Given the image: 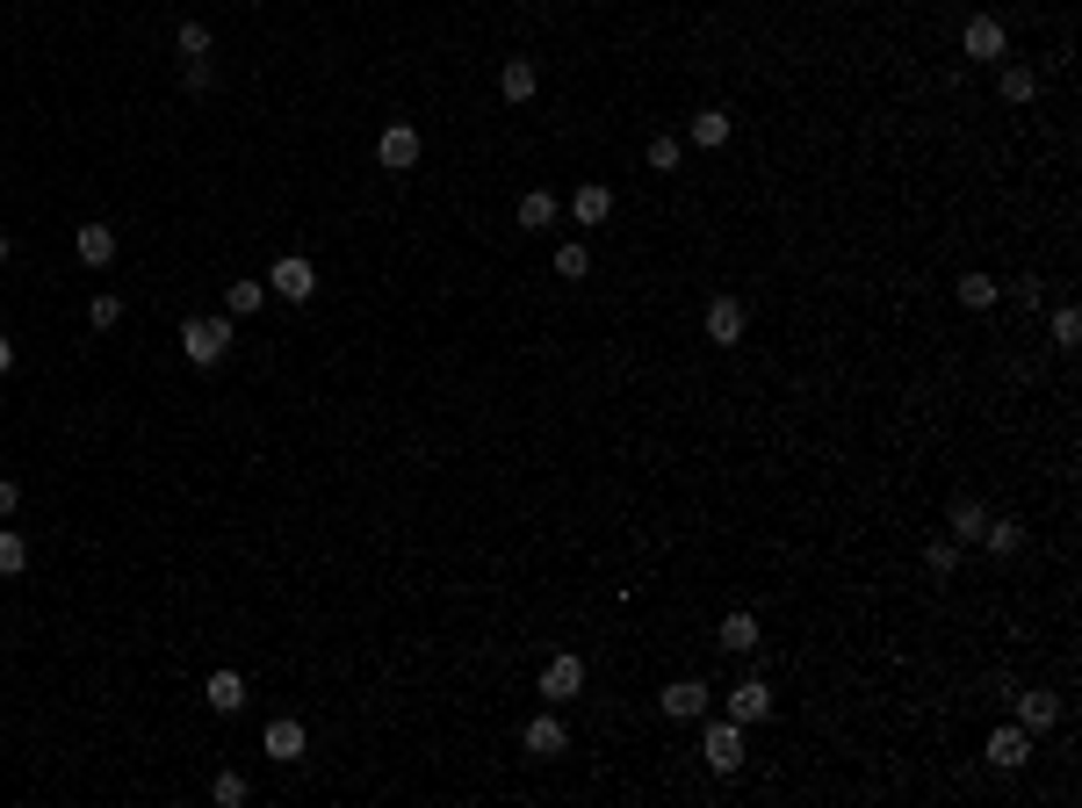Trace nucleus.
I'll return each instance as SVG.
<instances>
[{
	"instance_id": "obj_27",
	"label": "nucleus",
	"mask_w": 1082,
	"mask_h": 808,
	"mask_svg": "<svg viewBox=\"0 0 1082 808\" xmlns=\"http://www.w3.org/2000/svg\"><path fill=\"white\" fill-rule=\"evenodd\" d=\"M209 801H217V808H239V801H246V773H231V765H224V773L209 779Z\"/></svg>"
},
{
	"instance_id": "obj_13",
	"label": "nucleus",
	"mask_w": 1082,
	"mask_h": 808,
	"mask_svg": "<svg viewBox=\"0 0 1082 808\" xmlns=\"http://www.w3.org/2000/svg\"><path fill=\"white\" fill-rule=\"evenodd\" d=\"M960 52H967V58H981V66H989V58H1003V22L975 15V22L960 30Z\"/></svg>"
},
{
	"instance_id": "obj_25",
	"label": "nucleus",
	"mask_w": 1082,
	"mask_h": 808,
	"mask_svg": "<svg viewBox=\"0 0 1082 808\" xmlns=\"http://www.w3.org/2000/svg\"><path fill=\"white\" fill-rule=\"evenodd\" d=\"M22 570H30V542L0 527V578H22Z\"/></svg>"
},
{
	"instance_id": "obj_30",
	"label": "nucleus",
	"mask_w": 1082,
	"mask_h": 808,
	"mask_svg": "<svg viewBox=\"0 0 1082 808\" xmlns=\"http://www.w3.org/2000/svg\"><path fill=\"white\" fill-rule=\"evenodd\" d=\"M173 44H181V58H209V30H203V22H181Z\"/></svg>"
},
{
	"instance_id": "obj_26",
	"label": "nucleus",
	"mask_w": 1082,
	"mask_h": 808,
	"mask_svg": "<svg viewBox=\"0 0 1082 808\" xmlns=\"http://www.w3.org/2000/svg\"><path fill=\"white\" fill-rule=\"evenodd\" d=\"M556 275H563V282H584V275H592V253H584L578 239H570V246H556Z\"/></svg>"
},
{
	"instance_id": "obj_31",
	"label": "nucleus",
	"mask_w": 1082,
	"mask_h": 808,
	"mask_svg": "<svg viewBox=\"0 0 1082 808\" xmlns=\"http://www.w3.org/2000/svg\"><path fill=\"white\" fill-rule=\"evenodd\" d=\"M679 159H686V145H679V138H650V167L657 173H671Z\"/></svg>"
},
{
	"instance_id": "obj_22",
	"label": "nucleus",
	"mask_w": 1082,
	"mask_h": 808,
	"mask_svg": "<svg viewBox=\"0 0 1082 808\" xmlns=\"http://www.w3.org/2000/svg\"><path fill=\"white\" fill-rule=\"evenodd\" d=\"M945 520H953V542H981V527H989V513H981L975 499H960V505H953Z\"/></svg>"
},
{
	"instance_id": "obj_10",
	"label": "nucleus",
	"mask_w": 1082,
	"mask_h": 808,
	"mask_svg": "<svg viewBox=\"0 0 1082 808\" xmlns=\"http://www.w3.org/2000/svg\"><path fill=\"white\" fill-rule=\"evenodd\" d=\"M657 707H664L671 722H693V715L707 707V686H701V679H671V686L657 693Z\"/></svg>"
},
{
	"instance_id": "obj_36",
	"label": "nucleus",
	"mask_w": 1082,
	"mask_h": 808,
	"mask_svg": "<svg viewBox=\"0 0 1082 808\" xmlns=\"http://www.w3.org/2000/svg\"><path fill=\"white\" fill-rule=\"evenodd\" d=\"M0 260H8V231H0Z\"/></svg>"
},
{
	"instance_id": "obj_20",
	"label": "nucleus",
	"mask_w": 1082,
	"mask_h": 808,
	"mask_svg": "<svg viewBox=\"0 0 1082 808\" xmlns=\"http://www.w3.org/2000/svg\"><path fill=\"white\" fill-rule=\"evenodd\" d=\"M267 304V282H231L224 289V318H246V310H260Z\"/></svg>"
},
{
	"instance_id": "obj_28",
	"label": "nucleus",
	"mask_w": 1082,
	"mask_h": 808,
	"mask_svg": "<svg viewBox=\"0 0 1082 808\" xmlns=\"http://www.w3.org/2000/svg\"><path fill=\"white\" fill-rule=\"evenodd\" d=\"M981 542H989L996 556H1011L1017 542H1025V527H1017V520H989V527H981Z\"/></svg>"
},
{
	"instance_id": "obj_5",
	"label": "nucleus",
	"mask_w": 1082,
	"mask_h": 808,
	"mask_svg": "<svg viewBox=\"0 0 1082 808\" xmlns=\"http://www.w3.org/2000/svg\"><path fill=\"white\" fill-rule=\"evenodd\" d=\"M376 159H383V173H412L419 167V130L412 123H390L376 138Z\"/></svg>"
},
{
	"instance_id": "obj_34",
	"label": "nucleus",
	"mask_w": 1082,
	"mask_h": 808,
	"mask_svg": "<svg viewBox=\"0 0 1082 808\" xmlns=\"http://www.w3.org/2000/svg\"><path fill=\"white\" fill-rule=\"evenodd\" d=\"M15 505H22V483H8V477H0V520L15 513Z\"/></svg>"
},
{
	"instance_id": "obj_6",
	"label": "nucleus",
	"mask_w": 1082,
	"mask_h": 808,
	"mask_svg": "<svg viewBox=\"0 0 1082 808\" xmlns=\"http://www.w3.org/2000/svg\"><path fill=\"white\" fill-rule=\"evenodd\" d=\"M743 332H751V310H743L737 296H715V304H707V340H715V346H737Z\"/></svg>"
},
{
	"instance_id": "obj_1",
	"label": "nucleus",
	"mask_w": 1082,
	"mask_h": 808,
	"mask_svg": "<svg viewBox=\"0 0 1082 808\" xmlns=\"http://www.w3.org/2000/svg\"><path fill=\"white\" fill-rule=\"evenodd\" d=\"M181 354H189L195 368H217L224 354H231V318H189V326H181Z\"/></svg>"
},
{
	"instance_id": "obj_19",
	"label": "nucleus",
	"mask_w": 1082,
	"mask_h": 808,
	"mask_svg": "<svg viewBox=\"0 0 1082 808\" xmlns=\"http://www.w3.org/2000/svg\"><path fill=\"white\" fill-rule=\"evenodd\" d=\"M715 642H721V650H737V657H751V650H758V621H751V614H729Z\"/></svg>"
},
{
	"instance_id": "obj_14",
	"label": "nucleus",
	"mask_w": 1082,
	"mask_h": 808,
	"mask_svg": "<svg viewBox=\"0 0 1082 808\" xmlns=\"http://www.w3.org/2000/svg\"><path fill=\"white\" fill-rule=\"evenodd\" d=\"M203 701L217 707V715H239V707H246V679H239V671H209V679H203Z\"/></svg>"
},
{
	"instance_id": "obj_33",
	"label": "nucleus",
	"mask_w": 1082,
	"mask_h": 808,
	"mask_svg": "<svg viewBox=\"0 0 1082 808\" xmlns=\"http://www.w3.org/2000/svg\"><path fill=\"white\" fill-rule=\"evenodd\" d=\"M1053 340H1061V346L1082 340V318H1075V310H1053Z\"/></svg>"
},
{
	"instance_id": "obj_7",
	"label": "nucleus",
	"mask_w": 1082,
	"mask_h": 808,
	"mask_svg": "<svg viewBox=\"0 0 1082 808\" xmlns=\"http://www.w3.org/2000/svg\"><path fill=\"white\" fill-rule=\"evenodd\" d=\"M701 751H707V765H715V773H737V765H743V722H715Z\"/></svg>"
},
{
	"instance_id": "obj_2",
	"label": "nucleus",
	"mask_w": 1082,
	"mask_h": 808,
	"mask_svg": "<svg viewBox=\"0 0 1082 808\" xmlns=\"http://www.w3.org/2000/svg\"><path fill=\"white\" fill-rule=\"evenodd\" d=\"M584 693V657H549V664H542V701L549 707H563V701H578Z\"/></svg>"
},
{
	"instance_id": "obj_9",
	"label": "nucleus",
	"mask_w": 1082,
	"mask_h": 808,
	"mask_svg": "<svg viewBox=\"0 0 1082 808\" xmlns=\"http://www.w3.org/2000/svg\"><path fill=\"white\" fill-rule=\"evenodd\" d=\"M520 743H527V758H563L570 751V729L556 722V715H534V722L520 729Z\"/></svg>"
},
{
	"instance_id": "obj_17",
	"label": "nucleus",
	"mask_w": 1082,
	"mask_h": 808,
	"mask_svg": "<svg viewBox=\"0 0 1082 808\" xmlns=\"http://www.w3.org/2000/svg\"><path fill=\"white\" fill-rule=\"evenodd\" d=\"M72 246H80L87 268H109V260H116V231H109V224H80V239Z\"/></svg>"
},
{
	"instance_id": "obj_4",
	"label": "nucleus",
	"mask_w": 1082,
	"mask_h": 808,
	"mask_svg": "<svg viewBox=\"0 0 1082 808\" xmlns=\"http://www.w3.org/2000/svg\"><path fill=\"white\" fill-rule=\"evenodd\" d=\"M765 715H773V686H765V679H751V671H743L737 686H729V722H765Z\"/></svg>"
},
{
	"instance_id": "obj_8",
	"label": "nucleus",
	"mask_w": 1082,
	"mask_h": 808,
	"mask_svg": "<svg viewBox=\"0 0 1082 808\" xmlns=\"http://www.w3.org/2000/svg\"><path fill=\"white\" fill-rule=\"evenodd\" d=\"M1061 722V693H1047V686H1032V693H1017V729H1053Z\"/></svg>"
},
{
	"instance_id": "obj_16",
	"label": "nucleus",
	"mask_w": 1082,
	"mask_h": 808,
	"mask_svg": "<svg viewBox=\"0 0 1082 808\" xmlns=\"http://www.w3.org/2000/svg\"><path fill=\"white\" fill-rule=\"evenodd\" d=\"M570 217H578V224H606V217H614V189H600V181H584V189L570 195Z\"/></svg>"
},
{
	"instance_id": "obj_11",
	"label": "nucleus",
	"mask_w": 1082,
	"mask_h": 808,
	"mask_svg": "<svg viewBox=\"0 0 1082 808\" xmlns=\"http://www.w3.org/2000/svg\"><path fill=\"white\" fill-rule=\"evenodd\" d=\"M304 722H289V715H282V722H267V737H260V751L275 758V765H296V758H304Z\"/></svg>"
},
{
	"instance_id": "obj_18",
	"label": "nucleus",
	"mask_w": 1082,
	"mask_h": 808,
	"mask_svg": "<svg viewBox=\"0 0 1082 808\" xmlns=\"http://www.w3.org/2000/svg\"><path fill=\"white\" fill-rule=\"evenodd\" d=\"M693 145H701V152L729 145V109H701V116H693Z\"/></svg>"
},
{
	"instance_id": "obj_21",
	"label": "nucleus",
	"mask_w": 1082,
	"mask_h": 808,
	"mask_svg": "<svg viewBox=\"0 0 1082 808\" xmlns=\"http://www.w3.org/2000/svg\"><path fill=\"white\" fill-rule=\"evenodd\" d=\"M520 224H527V231L556 224V195H549V189H527V195H520Z\"/></svg>"
},
{
	"instance_id": "obj_32",
	"label": "nucleus",
	"mask_w": 1082,
	"mask_h": 808,
	"mask_svg": "<svg viewBox=\"0 0 1082 808\" xmlns=\"http://www.w3.org/2000/svg\"><path fill=\"white\" fill-rule=\"evenodd\" d=\"M116 318H123V296H94V304H87V326H116Z\"/></svg>"
},
{
	"instance_id": "obj_15",
	"label": "nucleus",
	"mask_w": 1082,
	"mask_h": 808,
	"mask_svg": "<svg viewBox=\"0 0 1082 808\" xmlns=\"http://www.w3.org/2000/svg\"><path fill=\"white\" fill-rule=\"evenodd\" d=\"M534 87H542L534 58H505V66H499V94H505V102H534Z\"/></svg>"
},
{
	"instance_id": "obj_12",
	"label": "nucleus",
	"mask_w": 1082,
	"mask_h": 808,
	"mask_svg": "<svg viewBox=\"0 0 1082 808\" xmlns=\"http://www.w3.org/2000/svg\"><path fill=\"white\" fill-rule=\"evenodd\" d=\"M1032 758V729H996V737H989V765H996V773H1017V765H1025Z\"/></svg>"
},
{
	"instance_id": "obj_35",
	"label": "nucleus",
	"mask_w": 1082,
	"mask_h": 808,
	"mask_svg": "<svg viewBox=\"0 0 1082 808\" xmlns=\"http://www.w3.org/2000/svg\"><path fill=\"white\" fill-rule=\"evenodd\" d=\"M8 368H15V346H8V332H0V376H8Z\"/></svg>"
},
{
	"instance_id": "obj_24",
	"label": "nucleus",
	"mask_w": 1082,
	"mask_h": 808,
	"mask_svg": "<svg viewBox=\"0 0 1082 808\" xmlns=\"http://www.w3.org/2000/svg\"><path fill=\"white\" fill-rule=\"evenodd\" d=\"M1003 102H1032V94H1039V72H1032V66H1003Z\"/></svg>"
},
{
	"instance_id": "obj_3",
	"label": "nucleus",
	"mask_w": 1082,
	"mask_h": 808,
	"mask_svg": "<svg viewBox=\"0 0 1082 808\" xmlns=\"http://www.w3.org/2000/svg\"><path fill=\"white\" fill-rule=\"evenodd\" d=\"M267 289L289 296V304H310V296H318V268H310L304 253H282V260H275V275H267Z\"/></svg>"
},
{
	"instance_id": "obj_23",
	"label": "nucleus",
	"mask_w": 1082,
	"mask_h": 808,
	"mask_svg": "<svg viewBox=\"0 0 1082 808\" xmlns=\"http://www.w3.org/2000/svg\"><path fill=\"white\" fill-rule=\"evenodd\" d=\"M953 296H960L967 310H989V304L1003 296V282H989V275H960V289H953Z\"/></svg>"
},
{
	"instance_id": "obj_29",
	"label": "nucleus",
	"mask_w": 1082,
	"mask_h": 808,
	"mask_svg": "<svg viewBox=\"0 0 1082 808\" xmlns=\"http://www.w3.org/2000/svg\"><path fill=\"white\" fill-rule=\"evenodd\" d=\"M924 570L953 578V570H960V542H924Z\"/></svg>"
}]
</instances>
